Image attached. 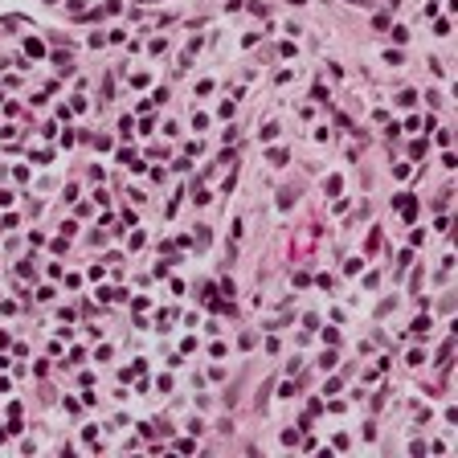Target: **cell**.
Wrapping results in <instances>:
<instances>
[{
	"instance_id": "1",
	"label": "cell",
	"mask_w": 458,
	"mask_h": 458,
	"mask_svg": "<svg viewBox=\"0 0 458 458\" xmlns=\"http://www.w3.org/2000/svg\"><path fill=\"white\" fill-rule=\"evenodd\" d=\"M397 209L405 213V221H413V217H417V201L413 197H397Z\"/></svg>"
},
{
	"instance_id": "2",
	"label": "cell",
	"mask_w": 458,
	"mask_h": 458,
	"mask_svg": "<svg viewBox=\"0 0 458 458\" xmlns=\"http://www.w3.org/2000/svg\"><path fill=\"white\" fill-rule=\"evenodd\" d=\"M397 102H401V107H413V102H417V94H413V90H401V94H397Z\"/></svg>"
},
{
	"instance_id": "3",
	"label": "cell",
	"mask_w": 458,
	"mask_h": 458,
	"mask_svg": "<svg viewBox=\"0 0 458 458\" xmlns=\"http://www.w3.org/2000/svg\"><path fill=\"white\" fill-rule=\"evenodd\" d=\"M413 331H417V336H426V331H430V315H421V319H413Z\"/></svg>"
},
{
	"instance_id": "4",
	"label": "cell",
	"mask_w": 458,
	"mask_h": 458,
	"mask_svg": "<svg viewBox=\"0 0 458 458\" xmlns=\"http://www.w3.org/2000/svg\"><path fill=\"white\" fill-rule=\"evenodd\" d=\"M25 53H29V57H37V53H41V41H33V37H29V41H25Z\"/></svg>"
},
{
	"instance_id": "5",
	"label": "cell",
	"mask_w": 458,
	"mask_h": 458,
	"mask_svg": "<svg viewBox=\"0 0 458 458\" xmlns=\"http://www.w3.org/2000/svg\"><path fill=\"white\" fill-rule=\"evenodd\" d=\"M352 4H360V0H352Z\"/></svg>"
}]
</instances>
